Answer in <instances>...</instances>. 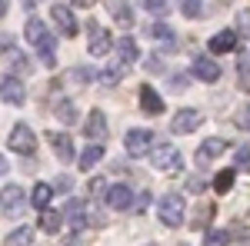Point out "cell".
I'll return each mask as SVG.
<instances>
[{"label": "cell", "instance_id": "cell-20", "mask_svg": "<svg viewBox=\"0 0 250 246\" xmlns=\"http://www.w3.org/2000/svg\"><path fill=\"white\" fill-rule=\"evenodd\" d=\"M140 107H144V110H147V114H164V96L157 94L154 87H144V90H140Z\"/></svg>", "mask_w": 250, "mask_h": 246}, {"label": "cell", "instance_id": "cell-37", "mask_svg": "<svg viewBox=\"0 0 250 246\" xmlns=\"http://www.w3.org/2000/svg\"><path fill=\"white\" fill-rule=\"evenodd\" d=\"M144 70H147L150 76H160V74H164V60H160V57H147V60H144Z\"/></svg>", "mask_w": 250, "mask_h": 246}, {"label": "cell", "instance_id": "cell-4", "mask_svg": "<svg viewBox=\"0 0 250 246\" xmlns=\"http://www.w3.org/2000/svg\"><path fill=\"white\" fill-rule=\"evenodd\" d=\"M150 147H154V133H150V130H130L127 136H124V150L130 153L134 160L147 156Z\"/></svg>", "mask_w": 250, "mask_h": 246}, {"label": "cell", "instance_id": "cell-31", "mask_svg": "<svg viewBox=\"0 0 250 246\" xmlns=\"http://www.w3.org/2000/svg\"><path fill=\"white\" fill-rule=\"evenodd\" d=\"M210 216H213L210 207H200L197 213H193V223H190V227L193 229H207V227H210Z\"/></svg>", "mask_w": 250, "mask_h": 246}, {"label": "cell", "instance_id": "cell-38", "mask_svg": "<svg viewBox=\"0 0 250 246\" xmlns=\"http://www.w3.org/2000/svg\"><path fill=\"white\" fill-rule=\"evenodd\" d=\"M207 243H230V233H224V229H213V233H207Z\"/></svg>", "mask_w": 250, "mask_h": 246}, {"label": "cell", "instance_id": "cell-42", "mask_svg": "<svg viewBox=\"0 0 250 246\" xmlns=\"http://www.w3.org/2000/svg\"><path fill=\"white\" fill-rule=\"evenodd\" d=\"M147 203H150V193H140V200H134V207H130V209H144Z\"/></svg>", "mask_w": 250, "mask_h": 246}, {"label": "cell", "instance_id": "cell-1", "mask_svg": "<svg viewBox=\"0 0 250 246\" xmlns=\"http://www.w3.org/2000/svg\"><path fill=\"white\" fill-rule=\"evenodd\" d=\"M157 216H160V223L164 227H184V216H187V203H184V196L180 193H167V196H160V203H157Z\"/></svg>", "mask_w": 250, "mask_h": 246}, {"label": "cell", "instance_id": "cell-25", "mask_svg": "<svg viewBox=\"0 0 250 246\" xmlns=\"http://www.w3.org/2000/svg\"><path fill=\"white\" fill-rule=\"evenodd\" d=\"M50 200H54V187L50 183H37L34 187V196H30V203L37 209H43V207H50Z\"/></svg>", "mask_w": 250, "mask_h": 246}, {"label": "cell", "instance_id": "cell-22", "mask_svg": "<svg viewBox=\"0 0 250 246\" xmlns=\"http://www.w3.org/2000/svg\"><path fill=\"white\" fill-rule=\"evenodd\" d=\"M117 50H120V63H137V57H140V50H137V40L134 37H120L117 40Z\"/></svg>", "mask_w": 250, "mask_h": 246}, {"label": "cell", "instance_id": "cell-29", "mask_svg": "<svg viewBox=\"0 0 250 246\" xmlns=\"http://www.w3.org/2000/svg\"><path fill=\"white\" fill-rule=\"evenodd\" d=\"M237 80H240V90L250 94V57H240V63H237Z\"/></svg>", "mask_w": 250, "mask_h": 246}, {"label": "cell", "instance_id": "cell-33", "mask_svg": "<svg viewBox=\"0 0 250 246\" xmlns=\"http://www.w3.org/2000/svg\"><path fill=\"white\" fill-rule=\"evenodd\" d=\"M233 123H237L240 130H250V103H240V107L233 110Z\"/></svg>", "mask_w": 250, "mask_h": 246}, {"label": "cell", "instance_id": "cell-9", "mask_svg": "<svg viewBox=\"0 0 250 246\" xmlns=\"http://www.w3.org/2000/svg\"><path fill=\"white\" fill-rule=\"evenodd\" d=\"M10 150L14 153H34L37 150V136H34V130L27 123H17L10 130Z\"/></svg>", "mask_w": 250, "mask_h": 246}, {"label": "cell", "instance_id": "cell-35", "mask_svg": "<svg viewBox=\"0 0 250 246\" xmlns=\"http://www.w3.org/2000/svg\"><path fill=\"white\" fill-rule=\"evenodd\" d=\"M10 63H14V70H20V74H30V70H34V63H30V60H27V54H14V50H10Z\"/></svg>", "mask_w": 250, "mask_h": 246}, {"label": "cell", "instance_id": "cell-44", "mask_svg": "<svg viewBox=\"0 0 250 246\" xmlns=\"http://www.w3.org/2000/svg\"><path fill=\"white\" fill-rule=\"evenodd\" d=\"M74 187V183H70V176H60L57 183H54V189H70Z\"/></svg>", "mask_w": 250, "mask_h": 246}, {"label": "cell", "instance_id": "cell-17", "mask_svg": "<svg viewBox=\"0 0 250 246\" xmlns=\"http://www.w3.org/2000/svg\"><path fill=\"white\" fill-rule=\"evenodd\" d=\"M237 30H220V34H213L210 37V54H230L237 50Z\"/></svg>", "mask_w": 250, "mask_h": 246}, {"label": "cell", "instance_id": "cell-16", "mask_svg": "<svg viewBox=\"0 0 250 246\" xmlns=\"http://www.w3.org/2000/svg\"><path fill=\"white\" fill-rule=\"evenodd\" d=\"M190 70H193V76H197V80H204V83L220 80V67H217V60H213V57H197Z\"/></svg>", "mask_w": 250, "mask_h": 246}, {"label": "cell", "instance_id": "cell-43", "mask_svg": "<svg viewBox=\"0 0 250 246\" xmlns=\"http://www.w3.org/2000/svg\"><path fill=\"white\" fill-rule=\"evenodd\" d=\"M40 60H43V67H57V57H54V50H50V54H40Z\"/></svg>", "mask_w": 250, "mask_h": 246}, {"label": "cell", "instance_id": "cell-5", "mask_svg": "<svg viewBox=\"0 0 250 246\" xmlns=\"http://www.w3.org/2000/svg\"><path fill=\"white\" fill-rule=\"evenodd\" d=\"M27 203H30V200H27V193H23L17 183H14V187H3V193H0V207H3L7 216H20V213L27 209Z\"/></svg>", "mask_w": 250, "mask_h": 246}, {"label": "cell", "instance_id": "cell-30", "mask_svg": "<svg viewBox=\"0 0 250 246\" xmlns=\"http://www.w3.org/2000/svg\"><path fill=\"white\" fill-rule=\"evenodd\" d=\"M144 7H147V14H154V17H167V14H170V0H144Z\"/></svg>", "mask_w": 250, "mask_h": 246}, {"label": "cell", "instance_id": "cell-2", "mask_svg": "<svg viewBox=\"0 0 250 246\" xmlns=\"http://www.w3.org/2000/svg\"><path fill=\"white\" fill-rule=\"evenodd\" d=\"M147 156H150L154 170H164V173H177L184 167V156H180V150L173 143H157V147H150Z\"/></svg>", "mask_w": 250, "mask_h": 246}, {"label": "cell", "instance_id": "cell-40", "mask_svg": "<svg viewBox=\"0 0 250 246\" xmlns=\"http://www.w3.org/2000/svg\"><path fill=\"white\" fill-rule=\"evenodd\" d=\"M90 193H94V196H100V193H107V183H104L100 176H94V180H90Z\"/></svg>", "mask_w": 250, "mask_h": 246}, {"label": "cell", "instance_id": "cell-39", "mask_svg": "<svg viewBox=\"0 0 250 246\" xmlns=\"http://www.w3.org/2000/svg\"><path fill=\"white\" fill-rule=\"evenodd\" d=\"M74 80H77V83H90V80H94V74H90V70H87V67H77V70H74Z\"/></svg>", "mask_w": 250, "mask_h": 246}, {"label": "cell", "instance_id": "cell-41", "mask_svg": "<svg viewBox=\"0 0 250 246\" xmlns=\"http://www.w3.org/2000/svg\"><path fill=\"white\" fill-rule=\"evenodd\" d=\"M170 87H173V90H177V94H180V90H184V87H187V76H184V74L170 76Z\"/></svg>", "mask_w": 250, "mask_h": 246}, {"label": "cell", "instance_id": "cell-24", "mask_svg": "<svg viewBox=\"0 0 250 246\" xmlns=\"http://www.w3.org/2000/svg\"><path fill=\"white\" fill-rule=\"evenodd\" d=\"M60 227H63V216L60 213H54V209H40V229L43 233H60Z\"/></svg>", "mask_w": 250, "mask_h": 246}, {"label": "cell", "instance_id": "cell-6", "mask_svg": "<svg viewBox=\"0 0 250 246\" xmlns=\"http://www.w3.org/2000/svg\"><path fill=\"white\" fill-rule=\"evenodd\" d=\"M134 189L127 187V183H117V187H107V193H104V200H107V207L114 209V213H124V209L134 207Z\"/></svg>", "mask_w": 250, "mask_h": 246}, {"label": "cell", "instance_id": "cell-14", "mask_svg": "<svg viewBox=\"0 0 250 246\" xmlns=\"http://www.w3.org/2000/svg\"><path fill=\"white\" fill-rule=\"evenodd\" d=\"M83 133H87V140H107V133H110V127H107V116L100 114V110H94V114H87V120H83Z\"/></svg>", "mask_w": 250, "mask_h": 246}, {"label": "cell", "instance_id": "cell-46", "mask_svg": "<svg viewBox=\"0 0 250 246\" xmlns=\"http://www.w3.org/2000/svg\"><path fill=\"white\" fill-rule=\"evenodd\" d=\"M97 0H74V7H94Z\"/></svg>", "mask_w": 250, "mask_h": 246}, {"label": "cell", "instance_id": "cell-11", "mask_svg": "<svg viewBox=\"0 0 250 246\" xmlns=\"http://www.w3.org/2000/svg\"><path fill=\"white\" fill-rule=\"evenodd\" d=\"M50 17H54V23L60 27V34L63 37H74L80 30V23H77V17H74V10L70 7H63V3H57L54 10H50Z\"/></svg>", "mask_w": 250, "mask_h": 246}, {"label": "cell", "instance_id": "cell-34", "mask_svg": "<svg viewBox=\"0 0 250 246\" xmlns=\"http://www.w3.org/2000/svg\"><path fill=\"white\" fill-rule=\"evenodd\" d=\"M30 240H34V229H27V227H20V229H14V233H7V243H10V246L30 243Z\"/></svg>", "mask_w": 250, "mask_h": 246}, {"label": "cell", "instance_id": "cell-3", "mask_svg": "<svg viewBox=\"0 0 250 246\" xmlns=\"http://www.w3.org/2000/svg\"><path fill=\"white\" fill-rule=\"evenodd\" d=\"M23 37L30 40V43L37 47L40 54H50V50H54V37H50V27H47L43 20H37V17L27 20V27H23Z\"/></svg>", "mask_w": 250, "mask_h": 246}, {"label": "cell", "instance_id": "cell-21", "mask_svg": "<svg viewBox=\"0 0 250 246\" xmlns=\"http://www.w3.org/2000/svg\"><path fill=\"white\" fill-rule=\"evenodd\" d=\"M100 160H104V143H100V140H90V147L80 156V170H94Z\"/></svg>", "mask_w": 250, "mask_h": 246}, {"label": "cell", "instance_id": "cell-7", "mask_svg": "<svg viewBox=\"0 0 250 246\" xmlns=\"http://www.w3.org/2000/svg\"><path fill=\"white\" fill-rule=\"evenodd\" d=\"M0 100L10 103V107H23V103H27V90H23V83H20L14 74L0 80Z\"/></svg>", "mask_w": 250, "mask_h": 246}, {"label": "cell", "instance_id": "cell-15", "mask_svg": "<svg viewBox=\"0 0 250 246\" xmlns=\"http://www.w3.org/2000/svg\"><path fill=\"white\" fill-rule=\"evenodd\" d=\"M224 150H227V140L210 136V140H204V147L197 150V156H193V160H197V167H207V163H210V160H217Z\"/></svg>", "mask_w": 250, "mask_h": 246}, {"label": "cell", "instance_id": "cell-36", "mask_svg": "<svg viewBox=\"0 0 250 246\" xmlns=\"http://www.w3.org/2000/svg\"><path fill=\"white\" fill-rule=\"evenodd\" d=\"M237 34L250 40V10H240L237 14Z\"/></svg>", "mask_w": 250, "mask_h": 246}, {"label": "cell", "instance_id": "cell-48", "mask_svg": "<svg viewBox=\"0 0 250 246\" xmlns=\"http://www.w3.org/2000/svg\"><path fill=\"white\" fill-rule=\"evenodd\" d=\"M3 14H7V0H0V17H3Z\"/></svg>", "mask_w": 250, "mask_h": 246}, {"label": "cell", "instance_id": "cell-19", "mask_svg": "<svg viewBox=\"0 0 250 246\" xmlns=\"http://www.w3.org/2000/svg\"><path fill=\"white\" fill-rule=\"evenodd\" d=\"M147 37L150 40H160L167 50H177V40H173V30L167 23H147Z\"/></svg>", "mask_w": 250, "mask_h": 246}, {"label": "cell", "instance_id": "cell-8", "mask_svg": "<svg viewBox=\"0 0 250 246\" xmlns=\"http://www.w3.org/2000/svg\"><path fill=\"white\" fill-rule=\"evenodd\" d=\"M200 123H204V114L193 110V107H184V110H177V116L170 120V130L180 136V133H193Z\"/></svg>", "mask_w": 250, "mask_h": 246}, {"label": "cell", "instance_id": "cell-26", "mask_svg": "<svg viewBox=\"0 0 250 246\" xmlns=\"http://www.w3.org/2000/svg\"><path fill=\"white\" fill-rule=\"evenodd\" d=\"M54 114H57V120H60V123H67V127H74V123H77V107H74L70 100L57 103V110H54Z\"/></svg>", "mask_w": 250, "mask_h": 246}, {"label": "cell", "instance_id": "cell-18", "mask_svg": "<svg viewBox=\"0 0 250 246\" xmlns=\"http://www.w3.org/2000/svg\"><path fill=\"white\" fill-rule=\"evenodd\" d=\"M107 10H110V17H114L120 27H134V10H130L127 0H107Z\"/></svg>", "mask_w": 250, "mask_h": 246}, {"label": "cell", "instance_id": "cell-27", "mask_svg": "<svg viewBox=\"0 0 250 246\" xmlns=\"http://www.w3.org/2000/svg\"><path fill=\"white\" fill-rule=\"evenodd\" d=\"M233 180H237L233 170H220L217 176H213V189H217V193H227V189L233 187Z\"/></svg>", "mask_w": 250, "mask_h": 246}, {"label": "cell", "instance_id": "cell-45", "mask_svg": "<svg viewBox=\"0 0 250 246\" xmlns=\"http://www.w3.org/2000/svg\"><path fill=\"white\" fill-rule=\"evenodd\" d=\"M187 187H190V189H204V180H200V176H193V180L187 183Z\"/></svg>", "mask_w": 250, "mask_h": 246}, {"label": "cell", "instance_id": "cell-23", "mask_svg": "<svg viewBox=\"0 0 250 246\" xmlns=\"http://www.w3.org/2000/svg\"><path fill=\"white\" fill-rule=\"evenodd\" d=\"M124 74H127V63H114V67L100 70V74H97V80H100L104 87H117V83L124 80Z\"/></svg>", "mask_w": 250, "mask_h": 246}, {"label": "cell", "instance_id": "cell-47", "mask_svg": "<svg viewBox=\"0 0 250 246\" xmlns=\"http://www.w3.org/2000/svg\"><path fill=\"white\" fill-rule=\"evenodd\" d=\"M7 173V160H3V153H0V176Z\"/></svg>", "mask_w": 250, "mask_h": 246}, {"label": "cell", "instance_id": "cell-32", "mask_svg": "<svg viewBox=\"0 0 250 246\" xmlns=\"http://www.w3.org/2000/svg\"><path fill=\"white\" fill-rule=\"evenodd\" d=\"M247 167H250V147L244 143L233 150V170H247Z\"/></svg>", "mask_w": 250, "mask_h": 246}, {"label": "cell", "instance_id": "cell-13", "mask_svg": "<svg viewBox=\"0 0 250 246\" xmlns=\"http://www.w3.org/2000/svg\"><path fill=\"white\" fill-rule=\"evenodd\" d=\"M87 30H90V43H87V50H90L94 57H104V54L110 50V34H107L97 20H90V23H87Z\"/></svg>", "mask_w": 250, "mask_h": 246}, {"label": "cell", "instance_id": "cell-10", "mask_svg": "<svg viewBox=\"0 0 250 246\" xmlns=\"http://www.w3.org/2000/svg\"><path fill=\"white\" fill-rule=\"evenodd\" d=\"M63 220L70 223V229L94 227V220L87 216V203H83V200H70V203H67V209H63Z\"/></svg>", "mask_w": 250, "mask_h": 246}, {"label": "cell", "instance_id": "cell-28", "mask_svg": "<svg viewBox=\"0 0 250 246\" xmlns=\"http://www.w3.org/2000/svg\"><path fill=\"white\" fill-rule=\"evenodd\" d=\"M180 14L190 17V20H197L200 14H204V0H180Z\"/></svg>", "mask_w": 250, "mask_h": 246}, {"label": "cell", "instance_id": "cell-12", "mask_svg": "<svg viewBox=\"0 0 250 246\" xmlns=\"http://www.w3.org/2000/svg\"><path fill=\"white\" fill-rule=\"evenodd\" d=\"M43 136H47V143L54 147V153H57L60 163H70V160H74V140H70L67 133L50 130V133H43Z\"/></svg>", "mask_w": 250, "mask_h": 246}]
</instances>
